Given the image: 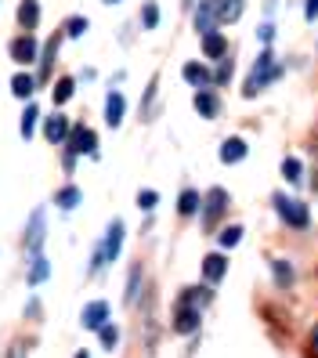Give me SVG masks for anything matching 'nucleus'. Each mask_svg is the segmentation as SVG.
Returning a JSON list of instances; mask_svg holds the SVG:
<instances>
[{"label": "nucleus", "instance_id": "nucleus-11", "mask_svg": "<svg viewBox=\"0 0 318 358\" xmlns=\"http://www.w3.org/2000/svg\"><path fill=\"white\" fill-rule=\"evenodd\" d=\"M181 76L192 83V87H199V91H206V87H214V76H210V69L206 66H196V62H188V66H181Z\"/></svg>", "mask_w": 318, "mask_h": 358}, {"label": "nucleus", "instance_id": "nucleus-38", "mask_svg": "<svg viewBox=\"0 0 318 358\" xmlns=\"http://www.w3.org/2000/svg\"><path fill=\"white\" fill-rule=\"evenodd\" d=\"M271 36H275V26H261V40H264V44H268Z\"/></svg>", "mask_w": 318, "mask_h": 358}, {"label": "nucleus", "instance_id": "nucleus-15", "mask_svg": "<svg viewBox=\"0 0 318 358\" xmlns=\"http://www.w3.org/2000/svg\"><path fill=\"white\" fill-rule=\"evenodd\" d=\"M221 163H239V159H246V141L243 138H228L224 145H221Z\"/></svg>", "mask_w": 318, "mask_h": 358}, {"label": "nucleus", "instance_id": "nucleus-25", "mask_svg": "<svg viewBox=\"0 0 318 358\" xmlns=\"http://www.w3.org/2000/svg\"><path fill=\"white\" fill-rule=\"evenodd\" d=\"M239 239H243V228H239V224H228V228L221 231V250L239 246Z\"/></svg>", "mask_w": 318, "mask_h": 358}, {"label": "nucleus", "instance_id": "nucleus-9", "mask_svg": "<svg viewBox=\"0 0 318 358\" xmlns=\"http://www.w3.org/2000/svg\"><path fill=\"white\" fill-rule=\"evenodd\" d=\"M11 58L18 62V66H29V62L36 58V40L26 33V36H15L11 40Z\"/></svg>", "mask_w": 318, "mask_h": 358}, {"label": "nucleus", "instance_id": "nucleus-5", "mask_svg": "<svg viewBox=\"0 0 318 358\" xmlns=\"http://www.w3.org/2000/svg\"><path fill=\"white\" fill-rule=\"evenodd\" d=\"M174 329H178V333H196V329H199V308L188 304V301H181L178 311H174Z\"/></svg>", "mask_w": 318, "mask_h": 358}, {"label": "nucleus", "instance_id": "nucleus-7", "mask_svg": "<svg viewBox=\"0 0 318 358\" xmlns=\"http://www.w3.org/2000/svg\"><path fill=\"white\" fill-rule=\"evenodd\" d=\"M69 141H73V145H69V156H76V152L94 156V152H98V138H94V131H91V127H76Z\"/></svg>", "mask_w": 318, "mask_h": 358}, {"label": "nucleus", "instance_id": "nucleus-32", "mask_svg": "<svg viewBox=\"0 0 318 358\" xmlns=\"http://www.w3.org/2000/svg\"><path fill=\"white\" fill-rule=\"evenodd\" d=\"M55 51H58V40H48V48H44V58H40V66H44V76H48L51 62H55Z\"/></svg>", "mask_w": 318, "mask_h": 358}, {"label": "nucleus", "instance_id": "nucleus-30", "mask_svg": "<svg viewBox=\"0 0 318 358\" xmlns=\"http://www.w3.org/2000/svg\"><path fill=\"white\" fill-rule=\"evenodd\" d=\"M282 174H286V181L296 185V181H301V159H286L282 163Z\"/></svg>", "mask_w": 318, "mask_h": 358}, {"label": "nucleus", "instance_id": "nucleus-35", "mask_svg": "<svg viewBox=\"0 0 318 358\" xmlns=\"http://www.w3.org/2000/svg\"><path fill=\"white\" fill-rule=\"evenodd\" d=\"M8 358H29V344H22V341H15V344L8 348Z\"/></svg>", "mask_w": 318, "mask_h": 358}, {"label": "nucleus", "instance_id": "nucleus-6", "mask_svg": "<svg viewBox=\"0 0 318 358\" xmlns=\"http://www.w3.org/2000/svg\"><path fill=\"white\" fill-rule=\"evenodd\" d=\"M214 22H217V0H196V29L206 36L214 33Z\"/></svg>", "mask_w": 318, "mask_h": 358}, {"label": "nucleus", "instance_id": "nucleus-29", "mask_svg": "<svg viewBox=\"0 0 318 358\" xmlns=\"http://www.w3.org/2000/svg\"><path fill=\"white\" fill-rule=\"evenodd\" d=\"M36 116H40V113H36V105H29V109L22 113V138H29V134H33V127H36Z\"/></svg>", "mask_w": 318, "mask_h": 358}, {"label": "nucleus", "instance_id": "nucleus-4", "mask_svg": "<svg viewBox=\"0 0 318 358\" xmlns=\"http://www.w3.org/2000/svg\"><path fill=\"white\" fill-rule=\"evenodd\" d=\"M109 301H91L87 308L80 311V322H83V329H101V326H109Z\"/></svg>", "mask_w": 318, "mask_h": 358}, {"label": "nucleus", "instance_id": "nucleus-27", "mask_svg": "<svg viewBox=\"0 0 318 358\" xmlns=\"http://www.w3.org/2000/svg\"><path fill=\"white\" fill-rule=\"evenodd\" d=\"M73 87H76V83H73L69 76H66V80H58V83H55V101H58V105H66V101L73 98Z\"/></svg>", "mask_w": 318, "mask_h": 358}, {"label": "nucleus", "instance_id": "nucleus-21", "mask_svg": "<svg viewBox=\"0 0 318 358\" xmlns=\"http://www.w3.org/2000/svg\"><path fill=\"white\" fill-rule=\"evenodd\" d=\"M196 109H199L206 120H214V116L221 113V101L210 94V91H196Z\"/></svg>", "mask_w": 318, "mask_h": 358}, {"label": "nucleus", "instance_id": "nucleus-28", "mask_svg": "<svg viewBox=\"0 0 318 358\" xmlns=\"http://www.w3.org/2000/svg\"><path fill=\"white\" fill-rule=\"evenodd\" d=\"M156 22H159V8L156 4H145L141 8V26L145 29H156Z\"/></svg>", "mask_w": 318, "mask_h": 358}, {"label": "nucleus", "instance_id": "nucleus-23", "mask_svg": "<svg viewBox=\"0 0 318 358\" xmlns=\"http://www.w3.org/2000/svg\"><path fill=\"white\" fill-rule=\"evenodd\" d=\"M33 91H36V83H33L26 73H18V76L11 80V94H15V98H29Z\"/></svg>", "mask_w": 318, "mask_h": 358}, {"label": "nucleus", "instance_id": "nucleus-13", "mask_svg": "<svg viewBox=\"0 0 318 358\" xmlns=\"http://www.w3.org/2000/svg\"><path fill=\"white\" fill-rule=\"evenodd\" d=\"M123 109H127L123 94L109 91V98H105V123H109V127H120V123H123Z\"/></svg>", "mask_w": 318, "mask_h": 358}, {"label": "nucleus", "instance_id": "nucleus-12", "mask_svg": "<svg viewBox=\"0 0 318 358\" xmlns=\"http://www.w3.org/2000/svg\"><path fill=\"white\" fill-rule=\"evenodd\" d=\"M203 275H206V282H221V279L228 275V257H224V254L203 257Z\"/></svg>", "mask_w": 318, "mask_h": 358}, {"label": "nucleus", "instance_id": "nucleus-14", "mask_svg": "<svg viewBox=\"0 0 318 358\" xmlns=\"http://www.w3.org/2000/svg\"><path fill=\"white\" fill-rule=\"evenodd\" d=\"M44 134H48V141H51V145H62V141H66V134H69V123H66V116H48V123H44Z\"/></svg>", "mask_w": 318, "mask_h": 358}, {"label": "nucleus", "instance_id": "nucleus-10", "mask_svg": "<svg viewBox=\"0 0 318 358\" xmlns=\"http://www.w3.org/2000/svg\"><path fill=\"white\" fill-rule=\"evenodd\" d=\"M40 243H44V210H36L29 217V228H26V250L29 254H40Z\"/></svg>", "mask_w": 318, "mask_h": 358}, {"label": "nucleus", "instance_id": "nucleus-31", "mask_svg": "<svg viewBox=\"0 0 318 358\" xmlns=\"http://www.w3.org/2000/svg\"><path fill=\"white\" fill-rule=\"evenodd\" d=\"M66 33H69V36H83V33H87V18H69Z\"/></svg>", "mask_w": 318, "mask_h": 358}, {"label": "nucleus", "instance_id": "nucleus-22", "mask_svg": "<svg viewBox=\"0 0 318 358\" xmlns=\"http://www.w3.org/2000/svg\"><path fill=\"white\" fill-rule=\"evenodd\" d=\"M243 15V0H217V22H236Z\"/></svg>", "mask_w": 318, "mask_h": 358}, {"label": "nucleus", "instance_id": "nucleus-19", "mask_svg": "<svg viewBox=\"0 0 318 358\" xmlns=\"http://www.w3.org/2000/svg\"><path fill=\"white\" fill-rule=\"evenodd\" d=\"M224 51H228V40L221 33H206L203 36V55L206 58H224Z\"/></svg>", "mask_w": 318, "mask_h": 358}, {"label": "nucleus", "instance_id": "nucleus-18", "mask_svg": "<svg viewBox=\"0 0 318 358\" xmlns=\"http://www.w3.org/2000/svg\"><path fill=\"white\" fill-rule=\"evenodd\" d=\"M48 275H51V261L40 257V254H33V257H29V286H40Z\"/></svg>", "mask_w": 318, "mask_h": 358}, {"label": "nucleus", "instance_id": "nucleus-42", "mask_svg": "<svg viewBox=\"0 0 318 358\" xmlns=\"http://www.w3.org/2000/svg\"><path fill=\"white\" fill-rule=\"evenodd\" d=\"M185 4H192V0H185Z\"/></svg>", "mask_w": 318, "mask_h": 358}, {"label": "nucleus", "instance_id": "nucleus-16", "mask_svg": "<svg viewBox=\"0 0 318 358\" xmlns=\"http://www.w3.org/2000/svg\"><path fill=\"white\" fill-rule=\"evenodd\" d=\"M199 210H203V196L192 192V188H185L181 199H178V214L181 217H192V214H199Z\"/></svg>", "mask_w": 318, "mask_h": 358}, {"label": "nucleus", "instance_id": "nucleus-3", "mask_svg": "<svg viewBox=\"0 0 318 358\" xmlns=\"http://www.w3.org/2000/svg\"><path fill=\"white\" fill-rule=\"evenodd\" d=\"M275 210H279V217H282L286 224H293V228H308V221H311L308 206L296 203V199H289V196H275Z\"/></svg>", "mask_w": 318, "mask_h": 358}, {"label": "nucleus", "instance_id": "nucleus-20", "mask_svg": "<svg viewBox=\"0 0 318 358\" xmlns=\"http://www.w3.org/2000/svg\"><path fill=\"white\" fill-rule=\"evenodd\" d=\"M55 203H58L62 210H73V206L83 203V192H80L76 185H66V188H58V192H55Z\"/></svg>", "mask_w": 318, "mask_h": 358}, {"label": "nucleus", "instance_id": "nucleus-40", "mask_svg": "<svg viewBox=\"0 0 318 358\" xmlns=\"http://www.w3.org/2000/svg\"><path fill=\"white\" fill-rule=\"evenodd\" d=\"M76 358H87V351H80V355H76Z\"/></svg>", "mask_w": 318, "mask_h": 358}, {"label": "nucleus", "instance_id": "nucleus-33", "mask_svg": "<svg viewBox=\"0 0 318 358\" xmlns=\"http://www.w3.org/2000/svg\"><path fill=\"white\" fill-rule=\"evenodd\" d=\"M156 203H159V196L152 192V188H145V192H138V206H141V210H152Z\"/></svg>", "mask_w": 318, "mask_h": 358}, {"label": "nucleus", "instance_id": "nucleus-39", "mask_svg": "<svg viewBox=\"0 0 318 358\" xmlns=\"http://www.w3.org/2000/svg\"><path fill=\"white\" fill-rule=\"evenodd\" d=\"M311 341H315V348H318V326L311 329Z\"/></svg>", "mask_w": 318, "mask_h": 358}, {"label": "nucleus", "instance_id": "nucleus-36", "mask_svg": "<svg viewBox=\"0 0 318 358\" xmlns=\"http://www.w3.org/2000/svg\"><path fill=\"white\" fill-rule=\"evenodd\" d=\"M304 18H308V22L318 18V0H308V4H304Z\"/></svg>", "mask_w": 318, "mask_h": 358}, {"label": "nucleus", "instance_id": "nucleus-24", "mask_svg": "<svg viewBox=\"0 0 318 358\" xmlns=\"http://www.w3.org/2000/svg\"><path fill=\"white\" fill-rule=\"evenodd\" d=\"M141 293V268H131V279H127V304H134Z\"/></svg>", "mask_w": 318, "mask_h": 358}, {"label": "nucleus", "instance_id": "nucleus-37", "mask_svg": "<svg viewBox=\"0 0 318 358\" xmlns=\"http://www.w3.org/2000/svg\"><path fill=\"white\" fill-rule=\"evenodd\" d=\"M228 76H231V62H224V66H221V69H217V83H224V80H228Z\"/></svg>", "mask_w": 318, "mask_h": 358}, {"label": "nucleus", "instance_id": "nucleus-8", "mask_svg": "<svg viewBox=\"0 0 318 358\" xmlns=\"http://www.w3.org/2000/svg\"><path fill=\"white\" fill-rule=\"evenodd\" d=\"M206 210H203V224L206 228H214V221H217V214H221V210L228 206V192H224V188H210V196H206Z\"/></svg>", "mask_w": 318, "mask_h": 358}, {"label": "nucleus", "instance_id": "nucleus-2", "mask_svg": "<svg viewBox=\"0 0 318 358\" xmlns=\"http://www.w3.org/2000/svg\"><path fill=\"white\" fill-rule=\"evenodd\" d=\"M120 246H123V221L116 217V221L109 224V231H105V239L98 243V250H94V261H91V268H94V271H101L105 264H113V261L120 257Z\"/></svg>", "mask_w": 318, "mask_h": 358}, {"label": "nucleus", "instance_id": "nucleus-17", "mask_svg": "<svg viewBox=\"0 0 318 358\" xmlns=\"http://www.w3.org/2000/svg\"><path fill=\"white\" fill-rule=\"evenodd\" d=\"M15 15H18V26H22V29H33L40 22V4H36V0H22Z\"/></svg>", "mask_w": 318, "mask_h": 358}, {"label": "nucleus", "instance_id": "nucleus-34", "mask_svg": "<svg viewBox=\"0 0 318 358\" xmlns=\"http://www.w3.org/2000/svg\"><path fill=\"white\" fill-rule=\"evenodd\" d=\"M98 336H101V344H105V348H113V344L120 341V333H116V326H101V329H98Z\"/></svg>", "mask_w": 318, "mask_h": 358}, {"label": "nucleus", "instance_id": "nucleus-1", "mask_svg": "<svg viewBox=\"0 0 318 358\" xmlns=\"http://www.w3.org/2000/svg\"><path fill=\"white\" fill-rule=\"evenodd\" d=\"M279 76H282V66L275 62V55H271V51H261V55H257V62H253V69H250V76H246L243 94H246V98H253V94L264 91L268 83H275Z\"/></svg>", "mask_w": 318, "mask_h": 358}, {"label": "nucleus", "instance_id": "nucleus-26", "mask_svg": "<svg viewBox=\"0 0 318 358\" xmlns=\"http://www.w3.org/2000/svg\"><path fill=\"white\" fill-rule=\"evenodd\" d=\"M271 271H275V282H279V286H289L293 282V268L286 261H271Z\"/></svg>", "mask_w": 318, "mask_h": 358}, {"label": "nucleus", "instance_id": "nucleus-41", "mask_svg": "<svg viewBox=\"0 0 318 358\" xmlns=\"http://www.w3.org/2000/svg\"><path fill=\"white\" fill-rule=\"evenodd\" d=\"M105 4H120V0H105Z\"/></svg>", "mask_w": 318, "mask_h": 358}]
</instances>
